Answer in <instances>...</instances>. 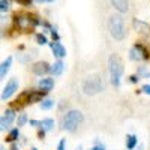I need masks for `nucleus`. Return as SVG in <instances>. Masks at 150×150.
<instances>
[{
  "label": "nucleus",
  "mask_w": 150,
  "mask_h": 150,
  "mask_svg": "<svg viewBox=\"0 0 150 150\" xmlns=\"http://www.w3.org/2000/svg\"><path fill=\"white\" fill-rule=\"evenodd\" d=\"M108 69H110V77H111V83L114 87L120 86V80L123 75V62L120 59V56L117 54H111L108 59Z\"/></svg>",
  "instance_id": "obj_1"
},
{
  "label": "nucleus",
  "mask_w": 150,
  "mask_h": 150,
  "mask_svg": "<svg viewBox=\"0 0 150 150\" xmlns=\"http://www.w3.org/2000/svg\"><path fill=\"white\" fill-rule=\"evenodd\" d=\"M108 30H110V35L112 36V39H116V41H123L125 39L126 27H125L122 15L116 14V15L110 17V20H108Z\"/></svg>",
  "instance_id": "obj_2"
},
{
  "label": "nucleus",
  "mask_w": 150,
  "mask_h": 150,
  "mask_svg": "<svg viewBox=\"0 0 150 150\" xmlns=\"http://www.w3.org/2000/svg\"><path fill=\"white\" fill-rule=\"evenodd\" d=\"M104 89V84L101 80V75L99 74H92L89 77H86L84 83H83V92L87 96H93L96 93H99Z\"/></svg>",
  "instance_id": "obj_3"
},
{
  "label": "nucleus",
  "mask_w": 150,
  "mask_h": 150,
  "mask_svg": "<svg viewBox=\"0 0 150 150\" xmlns=\"http://www.w3.org/2000/svg\"><path fill=\"white\" fill-rule=\"evenodd\" d=\"M84 120V116L83 112L78 111V110H71L66 112V116L63 119V128L69 132H75L78 128V125H81Z\"/></svg>",
  "instance_id": "obj_4"
},
{
  "label": "nucleus",
  "mask_w": 150,
  "mask_h": 150,
  "mask_svg": "<svg viewBox=\"0 0 150 150\" xmlns=\"http://www.w3.org/2000/svg\"><path fill=\"white\" fill-rule=\"evenodd\" d=\"M129 57L132 60H149L150 59V54L147 51V48L143 45V44H138L137 42L134 45V48L129 51Z\"/></svg>",
  "instance_id": "obj_5"
},
{
  "label": "nucleus",
  "mask_w": 150,
  "mask_h": 150,
  "mask_svg": "<svg viewBox=\"0 0 150 150\" xmlns=\"http://www.w3.org/2000/svg\"><path fill=\"white\" fill-rule=\"evenodd\" d=\"M17 90H18V80H17V78L9 80V83L5 86V89H3V92H2V101H6V99H9Z\"/></svg>",
  "instance_id": "obj_6"
},
{
  "label": "nucleus",
  "mask_w": 150,
  "mask_h": 150,
  "mask_svg": "<svg viewBox=\"0 0 150 150\" xmlns=\"http://www.w3.org/2000/svg\"><path fill=\"white\" fill-rule=\"evenodd\" d=\"M15 120V110H12V108H8L5 112H3V116L2 119H0V129L5 131L6 128L11 126V123Z\"/></svg>",
  "instance_id": "obj_7"
},
{
  "label": "nucleus",
  "mask_w": 150,
  "mask_h": 150,
  "mask_svg": "<svg viewBox=\"0 0 150 150\" xmlns=\"http://www.w3.org/2000/svg\"><path fill=\"white\" fill-rule=\"evenodd\" d=\"M32 71L35 75H39V77H42V75L48 74V72H51V66H50L47 62H36V63L32 66Z\"/></svg>",
  "instance_id": "obj_8"
},
{
  "label": "nucleus",
  "mask_w": 150,
  "mask_h": 150,
  "mask_svg": "<svg viewBox=\"0 0 150 150\" xmlns=\"http://www.w3.org/2000/svg\"><path fill=\"white\" fill-rule=\"evenodd\" d=\"M45 95H47V92H42V90H32V92H29V104L42 102Z\"/></svg>",
  "instance_id": "obj_9"
},
{
  "label": "nucleus",
  "mask_w": 150,
  "mask_h": 150,
  "mask_svg": "<svg viewBox=\"0 0 150 150\" xmlns=\"http://www.w3.org/2000/svg\"><path fill=\"white\" fill-rule=\"evenodd\" d=\"M50 47H51L53 53H54V56L57 59H62V57L66 56V50H65V47L62 45L60 42H51V44H50Z\"/></svg>",
  "instance_id": "obj_10"
},
{
  "label": "nucleus",
  "mask_w": 150,
  "mask_h": 150,
  "mask_svg": "<svg viewBox=\"0 0 150 150\" xmlns=\"http://www.w3.org/2000/svg\"><path fill=\"white\" fill-rule=\"evenodd\" d=\"M54 87V80L53 78H42L41 81H39V89L42 90V92H50Z\"/></svg>",
  "instance_id": "obj_11"
},
{
  "label": "nucleus",
  "mask_w": 150,
  "mask_h": 150,
  "mask_svg": "<svg viewBox=\"0 0 150 150\" xmlns=\"http://www.w3.org/2000/svg\"><path fill=\"white\" fill-rule=\"evenodd\" d=\"M111 5L114 6V9H117L119 12H126L128 9H129V5H128V2H125V0H112L111 2Z\"/></svg>",
  "instance_id": "obj_12"
},
{
  "label": "nucleus",
  "mask_w": 150,
  "mask_h": 150,
  "mask_svg": "<svg viewBox=\"0 0 150 150\" xmlns=\"http://www.w3.org/2000/svg\"><path fill=\"white\" fill-rule=\"evenodd\" d=\"M132 24H134V29H135L137 32H143V33H144V32L150 30L149 24H146V23H143V21H140V20H137V18H134Z\"/></svg>",
  "instance_id": "obj_13"
},
{
  "label": "nucleus",
  "mask_w": 150,
  "mask_h": 150,
  "mask_svg": "<svg viewBox=\"0 0 150 150\" xmlns=\"http://www.w3.org/2000/svg\"><path fill=\"white\" fill-rule=\"evenodd\" d=\"M11 63H12V57H8L2 63V66H0V78H5L6 77V74H8L9 68H11Z\"/></svg>",
  "instance_id": "obj_14"
},
{
  "label": "nucleus",
  "mask_w": 150,
  "mask_h": 150,
  "mask_svg": "<svg viewBox=\"0 0 150 150\" xmlns=\"http://www.w3.org/2000/svg\"><path fill=\"white\" fill-rule=\"evenodd\" d=\"M63 69H65V63L62 60H57L56 63L51 66V74L53 75H60L62 72H63Z\"/></svg>",
  "instance_id": "obj_15"
},
{
  "label": "nucleus",
  "mask_w": 150,
  "mask_h": 150,
  "mask_svg": "<svg viewBox=\"0 0 150 150\" xmlns=\"http://www.w3.org/2000/svg\"><path fill=\"white\" fill-rule=\"evenodd\" d=\"M41 128L47 132V131H51L53 128H54V120L53 119H44L42 122H41Z\"/></svg>",
  "instance_id": "obj_16"
},
{
  "label": "nucleus",
  "mask_w": 150,
  "mask_h": 150,
  "mask_svg": "<svg viewBox=\"0 0 150 150\" xmlns=\"http://www.w3.org/2000/svg\"><path fill=\"white\" fill-rule=\"evenodd\" d=\"M18 137H20V131H18V128H15V129H12V131L8 134L6 141H8V143H14L15 140H18Z\"/></svg>",
  "instance_id": "obj_17"
},
{
  "label": "nucleus",
  "mask_w": 150,
  "mask_h": 150,
  "mask_svg": "<svg viewBox=\"0 0 150 150\" xmlns=\"http://www.w3.org/2000/svg\"><path fill=\"white\" fill-rule=\"evenodd\" d=\"M137 141H138V138H137L135 135H128L126 137V147L129 150H132L135 146H137Z\"/></svg>",
  "instance_id": "obj_18"
},
{
  "label": "nucleus",
  "mask_w": 150,
  "mask_h": 150,
  "mask_svg": "<svg viewBox=\"0 0 150 150\" xmlns=\"http://www.w3.org/2000/svg\"><path fill=\"white\" fill-rule=\"evenodd\" d=\"M54 107V99H44L41 102V108L42 110H51Z\"/></svg>",
  "instance_id": "obj_19"
},
{
  "label": "nucleus",
  "mask_w": 150,
  "mask_h": 150,
  "mask_svg": "<svg viewBox=\"0 0 150 150\" xmlns=\"http://www.w3.org/2000/svg\"><path fill=\"white\" fill-rule=\"evenodd\" d=\"M35 54H29V53H24V54H20L18 56V60L21 62V63H27V62H30L33 59Z\"/></svg>",
  "instance_id": "obj_20"
},
{
  "label": "nucleus",
  "mask_w": 150,
  "mask_h": 150,
  "mask_svg": "<svg viewBox=\"0 0 150 150\" xmlns=\"http://www.w3.org/2000/svg\"><path fill=\"white\" fill-rule=\"evenodd\" d=\"M27 122H29V119H27V114H26V112H23V114H20V116H18V120H17L18 128H20V126H24V125H26Z\"/></svg>",
  "instance_id": "obj_21"
},
{
  "label": "nucleus",
  "mask_w": 150,
  "mask_h": 150,
  "mask_svg": "<svg viewBox=\"0 0 150 150\" xmlns=\"http://www.w3.org/2000/svg\"><path fill=\"white\" fill-rule=\"evenodd\" d=\"M36 42L39 44V45H45V44H47V38H45V35L38 33V35H36Z\"/></svg>",
  "instance_id": "obj_22"
},
{
  "label": "nucleus",
  "mask_w": 150,
  "mask_h": 150,
  "mask_svg": "<svg viewBox=\"0 0 150 150\" xmlns=\"http://www.w3.org/2000/svg\"><path fill=\"white\" fill-rule=\"evenodd\" d=\"M9 2L8 0H2V2H0V11L2 12H5V11H9Z\"/></svg>",
  "instance_id": "obj_23"
},
{
  "label": "nucleus",
  "mask_w": 150,
  "mask_h": 150,
  "mask_svg": "<svg viewBox=\"0 0 150 150\" xmlns=\"http://www.w3.org/2000/svg\"><path fill=\"white\" fill-rule=\"evenodd\" d=\"M17 2H18V5H21V6H32V5H33L32 0H17Z\"/></svg>",
  "instance_id": "obj_24"
},
{
  "label": "nucleus",
  "mask_w": 150,
  "mask_h": 150,
  "mask_svg": "<svg viewBox=\"0 0 150 150\" xmlns=\"http://www.w3.org/2000/svg\"><path fill=\"white\" fill-rule=\"evenodd\" d=\"M65 146H66V140L62 138L60 143H59V150H65Z\"/></svg>",
  "instance_id": "obj_25"
},
{
  "label": "nucleus",
  "mask_w": 150,
  "mask_h": 150,
  "mask_svg": "<svg viewBox=\"0 0 150 150\" xmlns=\"http://www.w3.org/2000/svg\"><path fill=\"white\" fill-rule=\"evenodd\" d=\"M29 123H30V126H41V122L39 120H29Z\"/></svg>",
  "instance_id": "obj_26"
},
{
  "label": "nucleus",
  "mask_w": 150,
  "mask_h": 150,
  "mask_svg": "<svg viewBox=\"0 0 150 150\" xmlns=\"http://www.w3.org/2000/svg\"><path fill=\"white\" fill-rule=\"evenodd\" d=\"M141 90H143L144 93H147V95H150V84H144Z\"/></svg>",
  "instance_id": "obj_27"
},
{
  "label": "nucleus",
  "mask_w": 150,
  "mask_h": 150,
  "mask_svg": "<svg viewBox=\"0 0 150 150\" xmlns=\"http://www.w3.org/2000/svg\"><path fill=\"white\" fill-rule=\"evenodd\" d=\"M129 80H131V83H138L140 77H138V75H131V77H129Z\"/></svg>",
  "instance_id": "obj_28"
},
{
  "label": "nucleus",
  "mask_w": 150,
  "mask_h": 150,
  "mask_svg": "<svg viewBox=\"0 0 150 150\" xmlns=\"http://www.w3.org/2000/svg\"><path fill=\"white\" fill-rule=\"evenodd\" d=\"M38 137H39V140H42L44 137H45V131H44V129H41L39 132H38Z\"/></svg>",
  "instance_id": "obj_29"
},
{
  "label": "nucleus",
  "mask_w": 150,
  "mask_h": 150,
  "mask_svg": "<svg viewBox=\"0 0 150 150\" xmlns=\"http://www.w3.org/2000/svg\"><path fill=\"white\" fill-rule=\"evenodd\" d=\"M90 150H105V149H104V146H95V147L90 149Z\"/></svg>",
  "instance_id": "obj_30"
},
{
  "label": "nucleus",
  "mask_w": 150,
  "mask_h": 150,
  "mask_svg": "<svg viewBox=\"0 0 150 150\" xmlns=\"http://www.w3.org/2000/svg\"><path fill=\"white\" fill-rule=\"evenodd\" d=\"M11 150H18V147H17L15 144H12V146H11Z\"/></svg>",
  "instance_id": "obj_31"
},
{
  "label": "nucleus",
  "mask_w": 150,
  "mask_h": 150,
  "mask_svg": "<svg viewBox=\"0 0 150 150\" xmlns=\"http://www.w3.org/2000/svg\"><path fill=\"white\" fill-rule=\"evenodd\" d=\"M32 150H38V149H32Z\"/></svg>",
  "instance_id": "obj_32"
},
{
  "label": "nucleus",
  "mask_w": 150,
  "mask_h": 150,
  "mask_svg": "<svg viewBox=\"0 0 150 150\" xmlns=\"http://www.w3.org/2000/svg\"><path fill=\"white\" fill-rule=\"evenodd\" d=\"M138 150H141V147H140V149H138Z\"/></svg>",
  "instance_id": "obj_33"
},
{
  "label": "nucleus",
  "mask_w": 150,
  "mask_h": 150,
  "mask_svg": "<svg viewBox=\"0 0 150 150\" xmlns=\"http://www.w3.org/2000/svg\"><path fill=\"white\" fill-rule=\"evenodd\" d=\"M2 150H3V147H2Z\"/></svg>",
  "instance_id": "obj_34"
}]
</instances>
